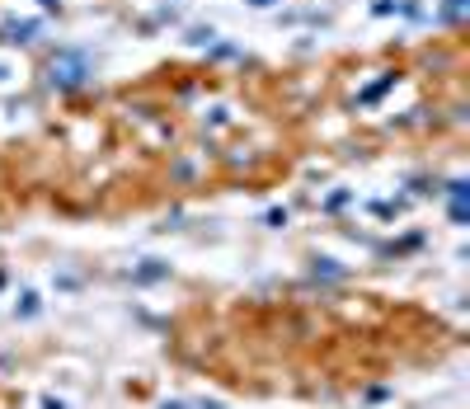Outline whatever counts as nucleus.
I'll return each instance as SVG.
<instances>
[{"label": "nucleus", "mask_w": 470, "mask_h": 409, "mask_svg": "<svg viewBox=\"0 0 470 409\" xmlns=\"http://www.w3.org/2000/svg\"><path fill=\"white\" fill-rule=\"evenodd\" d=\"M461 14H466V0H447V5L437 10V19H442V24H456Z\"/></svg>", "instance_id": "f03ea898"}, {"label": "nucleus", "mask_w": 470, "mask_h": 409, "mask_svg": "<svg viewBox=\"0 0 470 409\" xmlns=\"http://www.w3.org/2000/svg\"><path fill=\"white\" fill-rule=\"evenodd\" d=\"M156 278H165V268H160L156 259L146 263V268H136V283H156Z\"/></svg>", "instance_id": "39448f33"}, {"label": "nucleus", "mask_w": 470, "mask_h": 409, "mask_svg": "<svg viewBox=\"0 0 470 409\" xmlns=\"http://www.w3.org/2000/svg\"><path fill=\"white\" fill-rule=\"evenodd\" d=\"M395 85V76H386V80H376V85H371V90H362V103H371V99H381V94L391 90Z\"/></svg>", "instance_id": "7ed1b4c3"}, {"label": "nucleus", "mask_w": 470, "mask_h": 409, "mask_svg": "<svg viewBox=\"0 0 470 409\" xmlns=\"http://www.w3.org/2000/svg\"><path fill=\"white\" fill-rule=\"evenodd\" d=\"M315 273H325V278H344V268H339L334 259H315Z\"/></svg>", "instance_id": "423d86ee"}, {"label": "nucleus", "mask_w": 470, "mask_h": 409, "mask_svg": "<svg viewBox=\"0 0 470 409\" xmlns=\"http://www.w3.org/2000/svg\"><path fill=\"white\" fill-rule=\"evenodd\" d=\"M249 5H259V10H264V5H273V0H249Z\"/></svg>", "instance_id": "6e6552de"}, {"label": "nucleus", "mask_w": 470, "mask_h": 409, "mask_svg": "<svg viewBox=\"0 0 470 409\" xmlns=\"http://www.w3.org/2000/svg\"><path fill=\"white\" fill-rule=\"evenodd\" d=\"M43 409H66V405H61V400H43Z\"/></svg>", "instance_id": "0eeeda50"}, {"label": "nucleus", "mask_w": 470, "mask_h": 409, "mask_svg": "<svg viewBox=\"0 0 470 409\" xmlns=\"http://www.w3.org/2000/svg\"><path fill=\"white\" fill-rule=\"evenodd\" d=\"M14 310H19L24 320H29V315H38V292H24V296H19V306H14Z\"/></svg>", "instance_id": "20e7f679"}, {"label": "nucleus", "mask_w": 470, "mask_h": 409, "mask_svg": "<svg viewBox=\"0 0 470 409\" xmlns=\"http://www.w3.org/2000/svg\"><path fill=\"white\" fill-rule=\"evenodd\" d=\"M85 76H90V61L80 57V52H61V57L52 61V85L56 90H76V85H85Z\"/></svg>", "instance_id": "f257e3e1"}]
</instances>
